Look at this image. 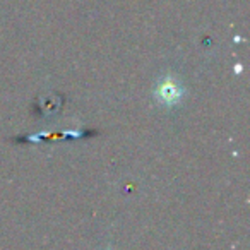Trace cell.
Listing matches in <instances>:
<instances>
[{
    "label": "cell",
    "instance_id": "1",
    "mask_svg": "<svg viewBox=\"0 0 250 250\" xmlns=\"http://www.w3.org/2000/svg\"><path fill=\"white\" fill-rule=\"evenodd\" d=\"M185 98V87L178 77L173 74H167L158 79L154 86V100L163 108H175L182 103Z\"/></svg>",
    "mask_w": 250,
    "mask_h": 250
}]
</instances>
